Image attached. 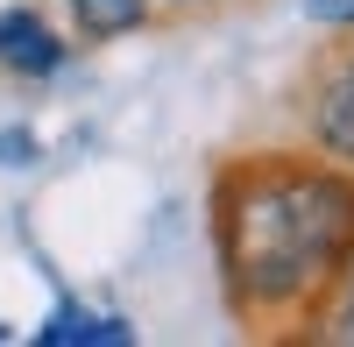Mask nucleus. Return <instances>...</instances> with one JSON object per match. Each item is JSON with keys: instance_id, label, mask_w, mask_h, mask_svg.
<instances>
[{"instance_id": "obj_5", "label": "nucleus", "mask_w": 354, "mask_h": 347, "mask_svg": "<svg viewBox=\"0 0 354 347\" xmlns=\"http://www.w3.org/2000/svg\"><path fill=\"white\" fill-rule=\"evenodd\" d=\"M71 8L85 15V28H100V36H113V28H135L142 15H149V0H71Z\"/></svg>"}, {"instance_id": "obj_8", "label": "nucleus", "mask_w": 354, "mask_h": 347, "mask_svg": "<svg viewBox=\"0 0 354 347\" xmlns=\"http://www.w3.org/2000/svg\"><path fill=\"white\" fill-rule=\"evenodd\" d=\"M0 340H8V326H0Z\"/></svg>"}, {"instance_id": "obj_4", "label": "nucleus", "mask_w": 354, "mask_h": 347, "mask_svg": "<svg viewBox=\"0 0 354 347\" xmlns=\"http://www.w3.org/2000/svg\"><path fill=\"white\" fill-rule=\"evenodd\" d=\"M128 333H135L128 319H85V312H71V305L43 326V340H50V347H57V340H100V347H113V340H128Z\"/></svg>"}, {"instance_id": "obj_7", "label": "nucleus", "mask_w": 354, "mask_h": 347, "mask_svg": "<svg viewBox=\"0 0 354 347\" xmlns=\"http://www.w3.org/2000/svg\"><path fill=\"white\" fill-rule=\"evenodd\" d=\"M340 333H354V283H347V319H340Z\"/></svg>"}, {"instance_id": "obj_2", "label": "nucleus", "mask_w": 354, "mask_h": 347, "mask_svg": "<svg viewBox=\"0 0 354 347\" xmlns=\"http://www.w3.org/2000/svg\"><path fill=\"white\" fill-rule=\"evenodd\" d=\"M0 64L28 71V78H50L57 64H64V43H57L28 8H8V15H0Z\"/></svg>"}, {"instance_id": "obj_1", "label": "nucleus", "mask_w": 354, "mask_h": 347, "mask_svg": "<svg viewBox=\"0 0 354 347\" xmlns=\"http://www.w3.org/2000/svg\"><path fill=\"white\" fill-rule=\"evenodd\" d=\"M354 255V185L305 163L241 170L220 191V263L241 305L319 298Z\"/></svg>"}, {"instance_id": "obj_6", "label": "nucleus", "mask_w": 354, "mask_h": 347, "mask_svg": "<svg viewBox=\"0 0 354 347\" xmlns=\"http://www.w3.org/2000/svg\"><path fill=\"white\" fill-rule=\"evenodd\" d=\"M319 21H354V0H305Z\"/></svg>"}, {"instance_id": "obj_3", "label": "nucleus", "mask_w": 354, "mask_h": 347, "mask_svg": "<svg viewBox=\"0 0 354 347\" xmlns=\"http://www.w3.org/2000/svg\"><path fill=\"white\" fill-rule=\"evenodd\" d=\"M319 142L340 156H354V64H340L319 93Z\"/></svg>"}]
</instances>
